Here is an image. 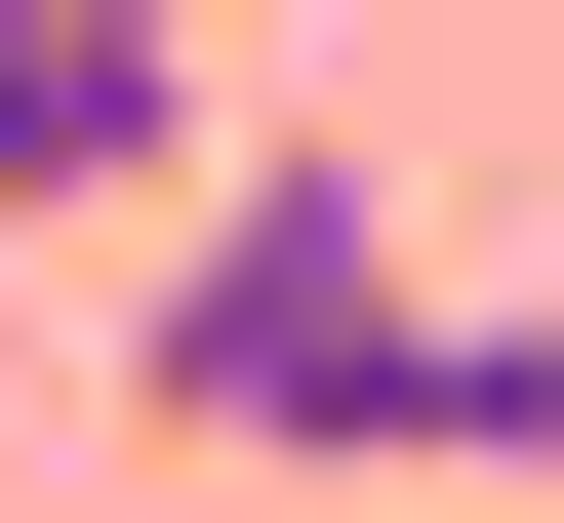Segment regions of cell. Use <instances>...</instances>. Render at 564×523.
I'll return each instance as SVG.
<instances>
[{"instance_id": "1", "label": "cell", "mask_w": 564, "mask_h": 523, "mask_svg": "<svg viewBox=\"0 0 564 523\" xmlns=\"http://www.w3.org/2000/svg\"><path fill=\"white\" fill-rule=\"evenodd\" d=\"M121 403H162V443H403V403H444L403 162H323V121H282V162H202V201H162V323H121Z\"/></svg>"}, {"instance_id": "3", "label": "cell", "mask_w": 564, "mask_h": 523, "mask_svg": "<svg viewBox=\"0 0 564 523\" xmlns=\"http://www.w3.org/2000/svg\"><path fill=\"white\" fill-rule=\"evenodd\" d=\"M403 443H564V323H524V282H444V403H403Z\"/></svg>"}, {"instance_id": "2", "label": "cell", "mask_w": 564, "mask_h": 523, "mask_svg": "<svg viewBox=\"0 0 564 523\" xmlns=\"http://www.w3.org/2000/svg\"><path fill=\"white\" fill-rule=\"evenodd\" d=\"M0 201H202V0H0Z\"/></svg>"}]
</instances>
